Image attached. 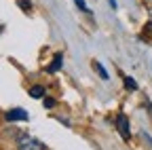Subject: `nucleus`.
<instances>
[{"instance_id": "nucleus-8", "label": "nucleus", "mask_w": 152, "mask_h": 150, "mask_svg": "<svg viewBox=\"0 0 152 150\" xmlns=\"http://www.w3.org/2000/svg\"><path fill=\"white\" fill-rule=\"evenodd\" d=\"M74 2H76V7H78L80 11H85V13H91V11H89V7L85 4V0H74Z\"/></svg>"}, {"instance_id": "nucleus-7", "label": "nucleus", "mask_w": 152, "mask_h": 150, "mask_svg": "<svg viewBox=\"0 0 152 150\" xmlns=\"http://www.w3.org/2000/svg\"><path fill=\"white\" fill-rule=\"evenodd\" d=\"M125 87L131 89V91H135V89H137V83L133 80V78H129V76H125Z\"/></svg>"}, {"instance_id": "nucleus-12", "label": "nucleus", "mask_w": 152, "mask_h": 150, "mask_svg": "<svg viewBox=\"0 0 152 150\" xmlns=\"http://www.w3.org/2000/svg\"><path fill=\"white\" fill-rule=\"evenodd\" d=\"M108 2H110V7H112V9H116V0H108Z\"/></svg>"}, {"instance_id": "nucleus-4", "label": "nucleus", "mask_w": 152, "mask_h": 150, "mask_svg": "<svg viewBox=\"0 0 152 150\" xmlns=\"http://www.w3.org/2000/svg\"><path fill=\"white\" fill-rule=\"evenodd\" d=\"M61 66H64V55H61V53H55V55H53V61H51V66H49V72H51V74L59 72Z\"/></svg>"}, {"instance_id": "nucleus-3", "label": "nucleus", "mask_w": 152, "mask_h": 150, "mask_svg": "<svg viewBox=\"0 0 152 150\" xmlns=\"http://www.w3.org/2000/svg\"><path fill=\"white\" fill-rule=\"evenodd\" d=\"M4 119H7L9 123H13V121H28L30 114H28L26 110H21V108H13V110H9L7 114H4Z\"/></svg>"}, {"instance_id": "nucleus-2", "label": "nucleus", "mask_w": 152, "mask_h": 150, "mask_svg": "<svg viewBox=\"0 0 152 150\" xmlns=\"http://www.w3.org/2000/svg\"><path fill=\"white\" fill-rule=\"evenodd\" d=\"M116 129H118V133H121L123 140H129V138H131V127H129L127 114H118V116H116Z\"/></svg>"}, {"instance_id": "nucleus-5", "label": "nucleus", "mask_w": 152, "mask_h": 150, "mask_svg": "<svg viewBox=\"0 0 152 150\" xmlns=\"http://www.w3.org/2000/svg\"><path fill=\"white\" fill-rule=\"evenodd\" d=\"M93 68H95V72L99 74V76L104 78V80H108V72H106V68L99 64V61H93Z\"/></svg>"}, {"instance_id": "nucleus-6", "label": "nucleus", "mask_w": 152, "mask_h": 150, "mask_svg": "<svg viewBox=\"0 0 152 150\" xmlns=\"http://www.w3.org/2000/svg\"><path fill=\"white\" fill-rule=\"evenodd\" d=\"M30 95H32L34 100H38V97H42V95H45V89H42L40 85H36V87L30 89Z\"/></svg>"}, {"instance_id": "nucleus-9", "label": "nucleus", "mask_w": 152, "mask_h": 150, "mask_svg": "<svg viewBox=\"0 0 152 150\" xmlns=\"http://www.w3.org/2000/svg\"><path fill=\"white\" fill-rule=\"evenodd\" d=\"M19 7H21L23 11H30L32 9V2H30V0H19Z\"/></svg>"}, {"instance_id": "nucleus-10", "label": "nucleus", "mask_w": 152, "mask_h": 150, "mask_svg": "<svg viewBox=\"0 0 152 150\" xmlns=\"http://www.w3.org/2000/svg\"><path fill=\"white\" fill-rule=\"evenodd\" d=\"M42 104H45V108H53V106H55V100H53V97H45Z\"/></svg>"}, {"instance_id": "nucleus-1", "label": "nucleus", "mask_w": 152, "mask_h": 150, "mask_svg": "<svg viewBox=\"0 0 152 150\" xmlns=\"http://www.w3.org/2000/svg\"><path fill=\"white\" fill-rule=\"evenodd\" d=\"M17 146H19V150H47V146L42 142H38L36 138H32L28 133H21L17 138Z\"/></svg>"}, {"instance_id": "nucleus-11", "label": "nucleus", "mask_w": 152, "mask_h": 150, "mask_svg": "<svg viewBox=\"0 0 152 150\" xmlns=\"http://www.w3.org/2000/svg\"><path fill=\"white\" fill-rule=\"evenodd\" d=\"M144 32H148V34H152V21H148V23L144 26Z\"/></svg>"}]
</instances>
